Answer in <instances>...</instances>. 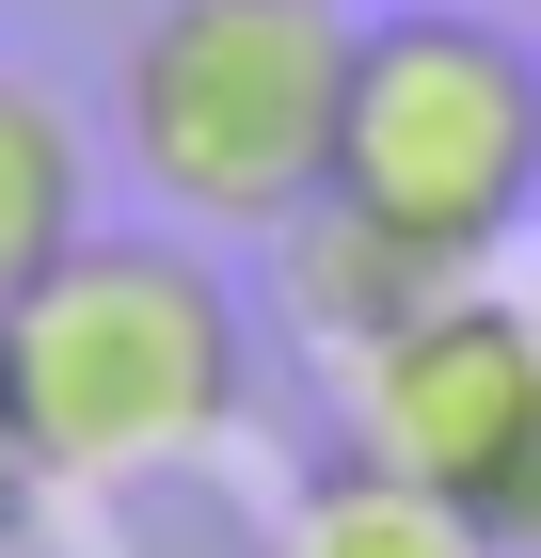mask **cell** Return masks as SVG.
<instances>
[{"label": "cell", "instance_id": "1", "mask_svg": "<svg viewBox=\"0 0 541 558\" xmlns=\"http://www.w3.org/2000/svg\"><path fill=\"white\" fill-rule=\"evenodd\" d=\"M255 415V303L192 223H96L0 319V447L48 495H144L239 447Z\"/></svg>", "mask_w": 541, "mask_h": 558}, {"label": "cell", "instance_id": "2", "mask_svg": "<svg viewBox=\"0 0 541 558\" xmlns=\"http://www.w3.org/2000/svg\"><path fill=\"white\" fill-rule=\"evenodd\" d=\"M351 0H144L112 48V160L144 175V208L192 240H287L334 192V129H351Z\"/></svg>", "mask_w": 541, "mask_h": 558}, {"label": "cell", "instance_id": "3", "mask_svg": "<svg viewBox=\"0 0 541 558\" xmlns=\"http://www.w3.org/2000/svg\"><path fill=\"white\" fill-rule=\"evenodd\" d=\"M319 208L382 223L430 271H494L541 223V48L494 0H398V16H367Z\"/></svg>", "mask_w": 541, "mask_h": 558}, {"label": "cell", "instance_id": "4", "mask_svg": "<svg viewBox=\"0 0 541 558\" xmlns=\"http://www.w3.org/2000/svg\"><path fill=\"white\" fill-rule=\"evenodd\" d=\"M334 384H351V463L415 478L494 558H541V288L462 271Z\"/></svg>", "mask_w": 541, "mask_h": 558}, {"label": "cell", "instance_id": "5", "mask_svg": "<svg viewBox=\"0 0 541 558\" xmlns=\"http://www.w3.org/2000/svg\"><path fill=\"white\" fill-rule=\"evenodd\" d=\"M96 240V112L33 64H0V319Z\"/></svg>", "mask_w": 541, "mask_h": 558}, {"label": "cell", "instance_id": "6", "mask_svg": "<svg viewBox=\"0 0 541 558\" xmlns=\"http://www.w3.org/2000/svg\"><path fill=\"white\" fill-rule=\"evenodd\" d=\"M271 288H287V336L351 367V351H382L430 288H462V271L398 256V240H382V223H351V208H303V223H287V256H271Z\"/></svg>", "mask_w": 541, "mask_h": 558}, {"label": "cell", "instance_id": "7", "mask_svg": "<svg viewBox=\"0 0 541 558\" xmlns=\"http://www.w3.org/2000/svg\"><path fill=\"white\" fill-rule=\"evenodd\" d=\"M271 558H494V543H478L462 511H430L415 478H382V463L334 447L287 511H271Z\"/></svg>", "mask_w": 541, "mask_h": 558}]
</instances>
